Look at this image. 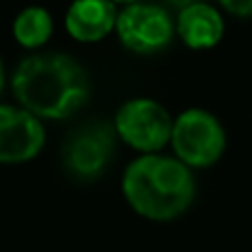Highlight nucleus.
Instances as JSON below:
<instances>
[{"instance_id": "obj_1", "label": "nucleus", "mask_w": 252, "mask_h": 252, "mask_svg": "<svg viewBox=\"0 0 252 252\" xmlns=\"http://www.w3.org/2000/svg\"><path fill=\"white\" fill-rule=\"evenodd\" d=\"M11 89L22 109L44 120H66L89 100L84 69L64 53H35L18 64Z\"/></svg>"}, {"instance_id": "obj_2", "label": "nucleus", "mask_w": 252, "mask_h": 252, "mask_svg": "<svg viewBox=\"0 0 252 252\" xmlns=\"http://www.w3.org/2000/svg\"><path fill=\"white\" fill-rule=\"evenodd\" d=\"M122 192L137 215L153 221H170L192 204L195 179L190 166L177 157L146 153L124 170Z\"/></svg>"}, {"instance_id": "obj_3", "label": "nucleus", "mask_w": 252, "mask_h": 252, "mask_svg": "<svg viewBox=\"0 0 252 252\" xmlns=\"http://www.w3.org/2000/svg\"><path fill=\"white\" fill-rule=\"evenodd\" d=\"M170 144L177 159L190 168H206L221 157L226 133L215 115L201 109L184 111L173 124Z\"/></svg>"}, {"instance_id": "obj_4", "label": "nucleus", "mask_w": 252, "mask_h": 252, "mask_svg": "<svg viewBox=\"0 0 252 252\" xmlns=\"http://www.w3.org/2000/svg\"><path fill=\"white\" fill-rule=\"evenodd\" d=\"M173 120L168 111L155 100L135 97L122 104L115 115V130L130 148L146 153H159L173 137Z\"/></svg>"}, {"instance_id": "obj_5", "label": "nucleus", "mask_w": 252, "mask_h": 252, "mask_svg": "<svg viewBox=\"0 0 252 252\" xmlns=\"http://www.w3.org/2000/svg\"><path fill=\"white\" fill-rule=\"evenodd\" d=\"M115 126L106 122H89L71 133L64 144V166L75 179L100 177L111 164L115 151Z\"/></svg>"}, {"instance_id": "obj_6", "label": "nucleus", "mask_w": 252, "mask_h": 252, "mask_svg": "<svg viewBox=\"0 0 252 252\" xmlns=\"http://www.w3.org/2000/svg\"><path fill=\"white\" fill-rule=\"evenodd\" d=\"M120 40L126 49L135 53H157L173 40V20L166 9L157 4L130 2L118 13L115 25Z\"/></svg>"}, {"instance_id": "obj_7", "label": "nucleus", "mask_w": 252, "mask_h": 252, "mask_svg": "<svg viewBox=\"0 0 252 252\" xmlns=\"http://www.w3.org/2000/svg\"><path fill=\"white\" fill-rule=\"evenodd\" d=\"M44 146V126L27 109L0 104V164L29 161Z\"/></svg>"}, {"instance_id": "obj_8", "label": "nucleus", "mask_w": 252, "mask_h": 252, "mask_svg": "<svg viewBox=\"0 0 252 252\" xmlns=\"http://www.w3.org/2000/svg\"><path fill=\"white\" fill-rule=\"evenodd\" d=\"M118 25L113 0H73L66 11V31L80 42H97Z\"/></svg>"}, {"instance_id": "obj_9", "label": "nucleus", "mask_w": 252, "mask_h": 252, "mask_svg": "<svg viewBox=\"0 0 252 252\" xmlns=\"http://www.w3.org/2000/svg\"><path fill=\"white\" fill-rule=\"evenodd\" d=\"M177 33L190 49H210L221 40L223 20L217 9L206 2H195L182 9L177 18Z\"/></svg>"}, {"instance_id": "obj_10", "label": "nucleus", "mask_w": 252, "mask_h": 252, "mask_svg": "<svg viewBox=\"0 0 252 252\" xmlns=\"http://www.w3.org/2000/svg\"><path fill=\"white\" fill-rule=\"evenodd\" d=\"M53 20L47 9L27 7L13 20V38L27 49H38L51 38Z\"/></svg>"}, {"instance_id": "obj_11", "label": "nucleus", "mask_w": 252, "mask_h": 252, "mask_svg": "<svg viewBox=\"0 0 252 252\" xmlns=\"http://www.w3.org/2000/svg\"><path fill=\"white\" fill-rule=\"evenodd\" d=\"M235 16H252V0H219Z\"/></svg>"}, {"instance_id": "obj_12", "label": "nucleus", "mask_w": 252, "mask_h": 252, "mask_svg": "<svg viewBox=\"0 0 252 252\" xmlns=\"http://www.w3.org/2000/svg\"><path fill=\"white\" fill-rule=\"evenodd\" d=\"M166 2L170 4V7H175V9H186V7H190V4H195V2H199V0H166Z\"/></svg>"}, {"instance_id": "obj_13", "label": "nucleus", "mask_w": 252, "mask_h": 252, "mask_svg": "<svg viewBox=\"0 0 252 252\" xmlns=\"http://www.w3.org/2000/svg\"><path fill=\"white\" fill-rule=\"evenodd\" d=\"M2 87H4V69H2V60H0V93H2Z\"/></svg>"}, {"instance_id": "obj_14", "label": "nucleus", "mask_w": 252, "mask_h": 252, "mask_svg": "<svg viewBox=\"0 0 252 252\" xmlns=\"http://www.w3.org/2000/svg\"><path fill=\"white\" fill-rule=\"evenodd\" d=\"M113 2H128L130 4V2H139V0H113Z\"/></svg>"}]
</instances>
